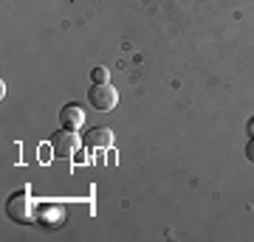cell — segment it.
I'll return each instance as SVG.
<instances>
[{
  "label": "cell",
  "mask_w": 254,
  "mask_h": 242,
  "mask_svg": "<svg viewBox=\"0 0 254 242\" xmlns=\"http://www.w3.org/2000/svg\"><path fill=\"white\" fill-rule=\"evenodd\" d=\"M6 214L14 220L17 225H28L34 220V206H31V194H28V189H20L9 197L6 203Z\"/></svg>",
  "instance_id": "1"
},
{
  "label": "cell",
  "mask_w": 254,
  "mask_h": 242,
  "mask_svg": "<svg viewBox=\"0 0 254 242\" xmlns=\"http://www.w3.org/2000/svg\"><path fill=\"white\" fill-rule=\"evenodd\" d=\"M88 101H91L96 110H102V113H110V110L119 104V93L110 88V82H105V85H93V88L88 90Z\"/></svg>",
  "instance_id": "2"
},
{
  "label": "cell",
  "mask_w": 254,
  "mask_h": 242,
  "mask_svg": "<svg viewBox=\"0 0 254 242\" xmlns=\"http://www.w3.org/2000/svg\"><path fill=\"white\" fill-rule=\"evenodd\" d=\"M34 220L43 228H60V225L65 223V208L63 203H51V200H46V203H40L34 211Z\"/></svg>",
  "instance_id": "3"
},
{
  "label": "cell",
  "mask_w": 254,
  "mask_h": 242,
  "mask_svg": "<svg viewBox=\"0 0 254 242\" xmlns=\"http://www.w3.org/2000/svg\"><path fill=\"white\" fill-rule=\"evenodd\" d=\"M51 149L57 158H73V152L79 149V138L73 130H60L51 135Z\"/></svg>",
  "instance_id": "4"
},
{
  "label": "cell",
  "mask_w": 254,
  "mask_h": 242,
  "mask_svg": "<svg viewBox=\"0 0 254 242\" xmlns=\"http://www.w3.org/2000/svg\"><path fill=\"white\" fill-rule=\"evenodd\" d=\"M60 124H63V130H79L82 124H85V110L79 107V104H65L63 110H60Z\"/></svg>",
  "instance_id": "5"
},
{
  "label": "cell",
  "mask_w": 254,
  "mask_h": 242,
  "mask_svg": "<svg viewBox=\"0 0 254 242\" xmlns=\"http://www.w3.org/2000/svg\"><path fill=\"white\" fill-rule=\"evenodd\" d=\"M85 144L91 149H108V146H113V133L108 127H93L91 133L85 135Z\"/></svg>",
  "instance_id": "6"
},
{
  "label": "cell",
  "mask_w": 254,
  "mask_h": 242,
  "mask_svg": "<svg viewBox=\"0 0 254 242\" xmlns=\"http://www.w3.org/2000/svg\"><path fill=\"white\" fill-rule=\"evenodd\" d=\"M91 79H93V85H105V82L110 79V71H108V68H93Z\"/></svg>",
  "instance_id": "7"
},
{
  "label": "cell",
  "mask_w": 254,
  "mask_h": 242,
  "mask_svg": "<svg viewBox=\"0 0 254 242\" xmlns=\"http://www.w3.org/2000/svg\"><path fill=\"white\" fill-rule=\"evenodd\" d=\"M246 158L254 163V138H249V144H246Z\"/></svg>",
  "instance_id": "8"
},
{
  "label": "cell",
  "mask_w": 254,
  "mask_h": 242,
  "mask_svg": "<svg viewBox=\"0 0 254 242\" xmlns=\"http://www.w3.org/2000/svg\"><path fill=\"white\" fill-rule=\"evenodd\" d=\"M249 135H252V138H254V118H252V121H249Z\"/></svg>",
  "instance_id": "9"
}]
</instances>
